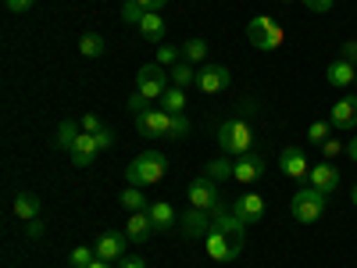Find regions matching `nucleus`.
<instances>
[{
	"label": "nucleus",
	"mask_w": 357,
	"mask_h": 268,
	"mask_svg": "<svg viewBox=\"0 0 357 268\" xmlns=\"http://www.w3.org/2000/svg\"><path fill=\"white\" fill-rule=\"evenodd\" d=\"M165 172H168L165 154H158V151H143V154H136V161L126 168V179H129V186H139V190H143V186L161 183Z\"/></svg>",
	"instance_id": "obj_1"
},
{
	"label": "nucleus",
	"mask_w": 357,
	"mask_h": 268,
	"mask_svg": "<svg viewBox=\"0 0 357 268\" xmlns=\"http://www.w3.org/2000/svg\"><path fill=\"white\" fill-rule=\"evenodd\" d=\"M218 143H222V154H229V158L250 154V143H254L250 122L247 118H225L218 126Z\"/></svg>",
	"instance_id": "obj_2"
},
{
	"label": "nucleus",
	"mask_w": 357,
	"mask_h": 268,
	"mask_svg": "<svg viewBox=\"0 0 357 268\" xmlns=\"http://www.w3.org/2000/svg\"><path fill=\"white\" fill-rule=\"evenodd\" d=\"M325 200H329V193H321V190H314V186L307 183V186H301V190L293 193L289 211H293V218H296V222L311 225V222H318V218L325 215Z\"/></svg>",
	"instance_id": "obj_3"
},
{
	"label": "nucleus",
	"mask_w": 357,
	"mask_h": 268,
	"mask_svg": "<svg viewBox=\"0 0 357 268\" xmlns=\"http://www.w3.org/2000/svg\"><path fill=\"white\" fill-rule=\"evenodd\" d=\"M247 40H250L257 50H275V47L282 43V29H279L275 18L261 15V18H254V22L247 25Z\"/></svg>",
	"instance_id": "obj_4"
},
{
	"label": "nucleus",
	"mask_w": 357,
	"mask_h": 268,
	"mask_svg": "<svg viewBox=\"0 0 357 268\" xmlns=\"http://www.w3.org/2000/svg\"><path fill=\"white\" fill-rule=\"evenodd\" d=\"M168 86H172V79L165 75L161 65H143L136 72V94H143L146 100H161Z\"/></svg>",
	"instance_id": "obj_5"
},
{
	"label": "nucleus",
	"mask_w": 357,
	"mask_h": 268,
	"mask_svg": "<svg viewBox=\"0 0 357 268\" xmlns=\"http://www.w3.org/2000/svg\"><path fill=\"white\" fill-rule=\"evenodd\" d=\"M218 204H225V200H222V186L215 183V179H207V175L193 179V183H190V207H204V211H211V207H218Z\"/></svg>",
	"instance_id": "obj_6"
},
{
	"label": "nucleus",
	"mask_w": 357,
	"mask_h": 268,
	"mask_svg": "<svg viewBox=\"0 0 357 268\" xmlns=\"http://www.w3.org/2000/svg\"><path fill=\"white\" fill-rule=\"evenodd\" d=\"M204 244H207V254H211V261H236V258L243 254V236L211 232Z\"/></svg>",
	"instance_id": "obj_7"
},
{
	"label": "nucleus",
	"mask_w": 357,
	"mask_h": 268,
	"mask_svg": "<svg viewBox=\"0 0 357 268\" xmlns=\"http://www.w3.org/2000/svg\"><path fill=\"white\" fill-rule=\"evenodd\" d=\"M168 126H172V114H168L165 107H151V111L136 114V129H139V136H146V140L168 136Z\"/></svg>",
	"instance_id": "obj_8"
},
{
	"label": "nucleus",
	"mask_w": 357,
	"mask_h": 268,
	"mask_svg": "<svg viewBox=\"0 0 357 268\" xmlns=\"http://www.w3.org/2000/svg\"><path fill=\"white\" fill-rule=\"evenodd\" d=\"M129 236L126 232H114V229H107V232H100L97 236V244H93V251H97V258H104V261H122L126 258V251H129Z\"/></svg>",
	"instance_id": "obj_9"
},
{
	"label": "nucleus",
	"mask_w": 357,
	"mask_h": 268,
	"mask_svg": "<svg viewBox=\"0 0 357 268\" xmlns=\"http://www.w3.org/2000/svg\"><path fill=\"white\" fill-rule=\"evenodd\" d=\"M329 122H333V129H340V133H354V129H357V94H350V97H343V100L333 104Z\"/></svg>",
	"instance_id": "obj_10"
},
{
	"label": "nucleus",
	"mask_w": 357,
	"mask_h": 268,
	"mask_svg": "<svg viewBox=\"0 0 357 268\" xmlns=\"http://www.w3.org/2000/svg\"><path fill=\"white\" fill-rule=\"evenodd\" d=\"M178 222H183V232L190 240H207L211 236V211H204V207H190Z\"/></svg>",
	"instance_id": "obj_11"
},
{
	"label": "nucleus",
	"mask_w": 357,
	"mask_h": 268,
	"mask_svg": "<svg viewBox=\"0 0 357 268\" xmlns=\"http://www.w3.org/2000/svg\"><path fill=\"white\" fill-rule=\"evenodd\" d=\"M232 211H236V218H240V222L254 225V222L264 218V197L261 193H240V197H236V204H232Z\"/></svg>",
	"instance_id": "obj_12"
},
{
	"label": "nucleus",
	"mask_w": 357,
	"mask_h": 268,
	"mask_svg": "<svg viewBox=\"0 0 357 268\" xmlns=\"http://www.w3.org/2000/svg\"><path fill=\"white\" fill-rule=\"evenodd\" d=\"M229 86V68L225 65H204L197 72V89L200 94H222Z\"/></svg>",
	"instance_id": "obj_13"
},
{
	"label": "nucleus",
	"mask_w": 357,
	"mask_h": 268,
	"mask_svg": "<svg viewBox=\"0 0 357 268\" xmlns=\"http://www.w3.org/2000/svg\"><path fill=\"white\" fill-rule=\"evenodd\" d=\"M264 175V158L261 154H240L236 158V172H232V179L236 183H243V186H250V183H257V179Z\"/></svg>",
	"instance_id": "obj_14"
},
{
	"label": "nucleus",
	"mask_w": 357,
	"mask_h": 268,
	"mask_svg": "<svg viewBox=\"0 0 357 268\" xmlns=\"http://www.w3.org/2000/svg\"><path fill=\"white\" fill-rule=\"evenodd\" d=\"M279 165H282V172H286L289 179H296V183H307L311 168H307V158H304L301 147H286V151L279 154Z\"/></svg>",
	"instance_id": "obj_15"
},
{
	"label": "nucleus",
	"mask_w": 357,
	"mask_h": 268,
	"mask_svg": "<svg viewBox=\"0 0 357 268\" xmlns=\"http://www.w3.org/2000/svg\"><path fill=\"white\" fill-rule=\"evenodd\" d=\"M243 229H247V222H240V218H236V211H232V207H225V204L211 207V232L243 236Z\"/></svg>",
	"instance_id": "obj_16"
},
{
	"label": "nucleus",
	"mask_w": 357,
	"mask_h": 268,
	"mask_svg": "<svg viewBox=\"0 0 357 268\" xmlns=\"http://www.w3.org/2000/svg\"><path fill=\"white\" fill-rule=\"evenodd\" d=\"M72 165H79V168H86V165H93L97 161V154H100V147H97V140H93V133H82L75 143H72Z\"/></svg>",
	"instance_id": "obj_17"
},
{
	"label": "nucleus",
	"mask_w": 357,
	"mask_h": 268,
	"mask_svg": "<svg viewBox=\"0 0 357 268\" xmlns=\"http://www.w3.org/2000/svg\"><path fill=\"white\" fill-rule=\"evenodd\" d=\"M307 183H311L314 190H321V193H336V186H340V172H336L333 165H314L311 175H307Z\"/></svg>",
	"instance_id": "obj_18"
},
{
	"label": "nucleus",
	"mask_w": 357,
	"mask_h": 268,
	"mask_svg": "<svg viewBox=\"0 0 357 268\" xmlns=\"http://www.w3.org/2000/svg\"><path fill=\"white\" fill-rule=\"evenodd\" d=\"M151 232H154V222L146 211H132L129 222H126V236L132 244H143V240H151Z\"/></svg>",
	"instance_id": "obj_19"
},
{
	"label": "nucleus",
	"mask_w": 357,
	"mask_h": 268,
	"mask_svg": "<svg viewBox=\"0 0 357 268\" xmlns=\"http://www.w3.org/2000/svg\"><path fill=\"white\" fill-rule=\"evenodd\" d=\"M136 29H139V36H143L146 43H161V40H165V18H161V11H146Z\"/></svg>",
	"instance_id": "obj_20"
},
{
	"label": "nucleus",
	"mask_w": 357,
	"mask_h": 268,
	"mask_svg": "<svg viewBox=\"0 0 357 268\" xmlns=\"http://www.w3.org/2000/svg\"><path fill=\"white\" fill-rule=\"evenodd\" d=\"M146 215H151V222H154V232H165V229H172L178 222L175 218V207L168 200H154L151 207H146Z\"/></svg>",
	"instance_id": "obj_21"
},
{
	"label": "nucleus",
	"mask_w": 357,
	"mask_h": 268,
	"mask_svg": "<svg viewBox=\"0 0 357 268\" xmlns=\"http://www.w3.org/2000/svg\"><path fill=\"white\" fill-rule=\"evenodd\" d=\"M40 211H43V204H40L36 193H18V197H15V215H18L22 222H36Z\"/></svg>",
	"instance_id": "obj_22"
},
{
	"label": "nucleus",
	"mask_w": 357,
	"mask_h": 268,
	"mask_svg": "<svg viewBox=\"0 0 357 268\" xmlns=\"http://www.w3.org/2000/svg\"><path fill=\"white\" fill-rule=\"evenodd\" d=\"M325 75H329V82H333V86H350V82L357 79V65H350V61H343V57H336V61L329 65V72H325Z\"/></svg>",
	"instance_id": "obj_23"
},
{
	"label": "nucleus",
	"mask_w": 357,
	"mask_h": 268,
	"mask_svg": "<svg viewBox=\"0 0 357 268\" xmlns=\"http://www.w3.org/2000/svg\"><path fill=\"white\" fill-rule=\"evenodd\" d=\"M232 172H236V161H229V158H215V161L204 165V175L215 179V183H225V179H232Z\"/></svg>",
	"instance_id": "obj_24"
},
{
	"label": "nucleus",
	"mask_w": 357,
	"mask_h": 268,
	"mask_svg": "<svg viewBox=\"0 0 357 268\" xmlns=\"http://www.w3.org/2000/svg\"><path fill=\"white\" fill-rule=\"evenodd\" d=\"M168 79H172V86H178V89L197 86V72H193V65H190V61H178V65L168 72Z\"/></svg>",
	"instance_id": "obj_25"
},
{
	"label": "nucleus",
	"mask_w": 357,
	"mask_h": 268,
	"mask_svg": "<svg viewBox=\"0 0 357 268\" xmlns=\"http://www.w3.org/2000/svg\"><path fill=\"white\" fill-rule=\"evenodd\" d=\"M161 104H165L168 114H183V111H186V89L168 86V89H165V97H161Z\"/></svg>",
	"instance_id": "obj_26"
},
{
	"label": "nucleus",
	"mask_w": 357,
	"mask_h": 268,
	"mask_svg": "<svg viewBox=\"0 0 357 268\" xmlns=\"http://www.w3.org/2000/svg\"><path fill=\"white\" fill-rule=\"evenodd\" d=\"M82 136V126L79 122H61V126H57V147H61V151H72V143Z\"/></svg>",
	"instance_id": "obj_27"
},
{
	"label": "nucleus",
	"mask_w": 357,
	"mask_h": 268,
	"mask_svg": "<svg viewBox=\"0 0 357 268\" xmlns=\"http://www.w3.org/2000/svg\"><path fill=\"white\" fill-rule=\"evenodd\" d=\"M104 50H107V43H104L100 33H86V36L79 40V54H82V57H100Z\"/></svg>",
	"instance_id": "obj_28"
},
{
	"label": "nucleus",
	"mask_w": 357,
	"mask_h": 268,
	"mask_svg": "<svg viewBox=\"0 0 357 268\" xmlns=\"http://www.w3.org/2000/svg\"><path fill=\"white\" fill-rule=\"evenodd\" d=\"M122 207L132 215V211H146V207H151V200H146V193H139V186H129V190L122 193Z\"/></svg>",
	"instance_id": "obj_29"
},
{
	"label": "nucleus",
	"mask_w": 357,
	"mask_h": 268,
	"mask_svg": "<svg viewBox=\"0 0 357 268\" xmlns=\"http://www.w3.org/2000/svg\"><path fill=\"white\" fill-rule=\"evenodd\" d=\"M178 61H183V47H172V43H161V47H158V61H154V65L175 68Z\"/></svg>",
	"instance_id": "obj_30"
},
{
	"label": "nucleus",
	"mask_w": 357,
	"mask_h": 268,
	"mask_svg": "<svg viewBox=\"0 0 357 268\" xmlns=\"http://www.w3.org/2000/svg\"><path fill=\"white\" fill-rule=\"evenodd\" d=\"M204 57H207V43H204V40H190V43L183 47V61L204 65Z\"/></svg>",
	"instance_id": "obj_31"
},
{
	"label": "nucleus",
	"mask_w": 357,
	"mask_h": 268,
	"mask_svg": "<svg viewBox=\"0 0 357 268\" xmlns=\"http://www.w3.org/2000/svg\"><path fill=\"white\" fill-rule=\"evenodd\" d=\"M183 136H190V118H186V111H183V114H172V126H168V140H183Z\"/></svg>",
	"instance_id": "obj_32"
},
{
	"label": "nucleus",
	"mask_w": 357,
	"mask_h": 268,
	"mask_svg": "<svg viewBox=\"0 0 357 268\" xmlns=\"http://www.w3.org/2000/svg\"><path fill=\"white\" fill-rule=\"evenodd\" d=\"M329 133H333V122H311V129H307V143L321 147L325 140H329Z\"/></svg>",
	"instance_id": "obj_33"
},
{
	"label": "nucleus",
	"mask_w": 357,
	"mask_h": 268,
	"mask_svg": "<svg viewBox=\"0 0 357 268\" xmlns=\"http://www.w3.org/2000/svg\"><path fill=\"white\" fill-rule=\"evenodd\" d=\"M93 258H97V251H93V247H75V251L68 254L72 268H89V265H93Z\"/></svg>",
	"instance_id": "obj_34"
},
{
	"label": "nucleus",
	"mask_w": 357,
	"mask_h": 268,
	"mask_svg": "<svg viewBox=\"0 0 357 268\" xmlns=\"http://www.w3.org/2000/svg\"><path fill=\"white\" fill-rule=\"evenodd\" d=\"M143 4H139V0H126V4H122V18L129 22V25H139L143 22Z\"/></svg>",
	"instance_id": "obj_35"
},
{
	"label": "nucleus",
	"mask_w": 357,
	"mask_h": 268,
	"mask_svg": "<svg viewBox=\"0 0 357 268\" xmlns=\"http://www.w3.org/2000/svg\"><path fill=\"white\" fill-rule=\"evenodd\" d=\"M343 151H347V147H343L340 140H333V136H329V140L321 143V154H325V161H333V158H340Z\"/></svg>",
	"instance_id": "obj_36"
},
{
	"label": "nucleus",
	"mask_w": 357,
	"mask_h": 268,
	"mask_svg": "<svg viewBox=\"0 0 357 268\" xmlns=\"http://www.w3.org/2000/svg\"><path fill=\"white\" fill-rule=\"evenodd\" d=\"M129 111H132V114H143V111H151V100H146L143 94H132V97H129Z\"/></svg>",
	"instance_id": "obj_37"
},
{
	"label": "nucleus",
	"mask_w": 357,
	"mask_h": 268,
	"mask_svg": "<svg viewBox=\"0 0 357 268\" xmlns=\"http://www.w3.org/2000/svg\"><path fill=\"white\" fill-rule=\"evenodd\" d=\"M304 8L314 11V15H329L333 11V0H304Z\"/></svg>",
	"instance_id": "obj_38"
},
{
	"label": "nucleus",
	"mask_w": 357,
	"mask_h": 268,
	"mask_svg": "<svg viewBox=\"0 0 357 268\" xmlns=\"http://www.w3.org/2000/svg\"><path fill=\"white\" fill-rule=\"evenodd\" d=\"M79 126H82V133H100V129H104L97 114H82V122H79Z\"/></svg>",
	"instance_id": "obj_39"
},
{
	"label": "nucleus",
	"mask_w": 357,
	"mask_h": 268,
	"mask_svg": "<svg viewBox=\"0 0 357 268\" xmlns=\"http://www.w3.org/2000/svg\"><path fill=\"white\" fill-rule=\"evenodd\" d=\"M340 57H343V61H350V65H357V40H347L343 50H340Z\"/></svg>",
	"instance_id": "obj_40"
},
{
	"label": "nucleus",
	"mask_w": 357,
	"mask_h": 268,
	"mask_svg": "<svg viewBox=\"0 0 357 268\" xmlns=\"http://www.w3.org/2000/svg\"><path fill=\"white\" fill-rule=\"evenodd\" d=\"M33 4H36V0H8V11H11V15H25Z\"/></svg>",
	"instance_id": "obj_41"
},
{
	"label": "nucleus",
	"mask_w": 357,
	"mask_h": 268,
	"mask_svg": "<svg viewBox=\"0 0 357 268\" xmlns=\"http://www.w3.org/2000/svg\"><path fill=\"white\" fill-rule=\"evenodd\" d=\"M93 140H97L100 151H107V147L114 143V133H111V129H100V133H93Z\"/></svg>",
	"instance_id": "obj_42"
},
{
	"label": "nucleus",
	"mask_w": 357,
	"mask_h": 268,
	"mask_svg": "<svg viewBox=\"0 0 357 268\" xmlns=\"http://www.w3.org/2000/svg\"><path fill=\"white\" fill-rule=\"evenodd\" d=\"M118 268H146V261H143V258H136V254H126L122 261H118Z\"/></svg>",
	"instance_id": "obj_43"
},
{
	"label": "nucleus",
	"mask_w": 357,
	"mask_h": 268,
	"mask_svg": "<svg viewBox=\"0 0 357 268\" xmlns=\"http://www.w3.org/2000/svg\"><path fill=\"white\" fill-rule=\"evenodd\" d=\"M139 4H143V11H161L168 0H139Z\"/></svg>",
	"instance_id": "obj_44"
},
{
	"label": "nucleus",
	"mask_w": 357,
	"mask_h": 268,
	"mask_svg": "<svg viewBox=\"0 0 357 268\" xmlns=\"http://www.w3.org/2000/svg\"><path fill=\"white\" fill-rule=\"evenodd\" d=\"M347 158H350V161H357V136L347 143Z\"/></svg>",
	"instance_id": "obj_45"
},
{
	"label": "nucleus",
	"mask_w": 357,
	"mask_h": 268,
	"mask_svg": "<svg viewBox=\"0 0 357 268\" xmlns=\"http://www.w3.org/2000/svg\"><path fill=\"white\" fill-rule=\"evenodd\" d=\"M89 268H111V261H104V258H93V265Z\"/></svg>",
	"instance_id": "obj_46"
},
{
	"label": "nucleus",
	"mask_w": 357,
	"mask_h": 268,
	"mask_svg": "<svg viewBox=\"0 0 357 268\" xmlns=\"http://www.w3.org/2000/svg\"><path fill=\"white\" fill-rule=\"evenodd\" d=\"M350 200H354V207H357V186H354V193H350Z\"/></svg>",
	"instance_id": "obj_47"
},
{
	"label": "nucleus",
	"mask_w": 357,
	"mask_h": 268,
	"mask_svg": "<svg viewBox=\"0 0 357 268\" xmlns=\"http://www.w3.org/2000/svg\"><path fill=\"white\" fill-rule=\"evenodd\" d=\"M282 4H289V0H282Z\"/></svg>",
	"instance_id": "obj_48"
},
{
	"label": "nucleus",
	"mask_w": 357,
	"mask_h": 268,
	"mask_svg": "<svg viewBox=\"0 0 357 268\" xmlns=\"http://www.w3.org/2000/svg\"><path fill=\"white\" fill-rule=\"evenodd\" d=\"M354 82H357V79H354Z\"/></svg>",
	"instance_id": "obj_49"
}]
</instances>
